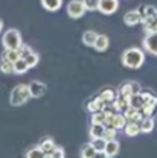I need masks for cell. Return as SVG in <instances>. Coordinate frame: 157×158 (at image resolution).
I'll use <instances>...</instances> for the list:
<instances>
[{
	"instance_id": "27",
	"label": "cell",
	"mask_w": 157,
	"mask_h": 158,
	"mask_svg": "<svg viewBox=\"0 0 157 158\" xmlns=\"http://www.w3.org/2000/svg\"><path fill=\"white\" fill-rule=\"evenodd\" d=\"M38 146L43 149V152L46 154V158H47V154H49V152L55 148V141H54V138H44V140L40 143Z\"/></svg>"
},
{
	"instance_id": "8",
	"label": "cell",
	"mask_w": 157,
	"mask_h": 158,
	"mask_svg": "<svg viewBox=\"0 0 157 158\" xmlns=\"http://www.w3.org/2000/svg\"><path fill=\"white\" fill-rule=\"evenodd\" d=\"M119 9V0H101L99 2V12L104 15H111Z\"/></svg>"
},
{
	"instance_id": "7",
	"label": "cell",
	"mask_w": 157,
	"mask_h": 158,
	"mask_svg": "<svg viewBox=\"0 0 157 158\" xmlns=\"http://www.w3.org/2000/svg\"><path fill=\"white\" fill-rule=\"evenodd\" d=\"M125 123H127V118H125V116H124V114H120L119 111L107 114V122H105V126H113V128H116V129L119 131V129H124Z\"/></svg>"
},
{
	"instance_id": "3",
	"label": "cell",
	"mask_w": 157,
	"mask_h": 158,
	"mask_svg": "<svg viewBox=\"0 0 157 158\" xmlns=\"http://www.w3.org/2000/svg\"><path fill=\"white\" fill-rule=\"evenodd\" d=\"M2 43L5 49H19L20 46L23 44L21 41V34L17 29H9L3 34L2 37Z\"/></svg>"
},
{
	"instance_id": "12",
	"label": "cell",
	"mask_w": 157,
	"mask_h": 158,
	"mask_svg": "<svg viewBox=\"0 0 157 158\" xmlns=\"http://www.w3.org/2000/svg\"><path fill=\"white\" fill-rule=\"evenodd\" d=\"M124 116L127 118V122H140L143 118L142 111L137 110V108H134V106H127L124 110Z\"/></svg>"
},
{
	"instance_id": "18",
	"label": "cell",
	"mask_w": 157,
	"mask_h": 158,
	"mask_svg": "<svg viewBox=\"0 0 157 158\" xmlns=\"http://www.w3.org/2000/svg\"><path fill=\"white\" fill-rule=\"evenodd\" d=\"M156 106H157V96L151 94V96L148 98V100L145 102V105L142 106V110H140V111H142V114H143V116H151Z\"/></svg>"
},
{
	"instance_id": "22",
	"label": "cell",
	"mask_w": 157,
	"mask_h": 158,
	"mask_svg": "<svg viewBox=\"0 0 157 158\" xmlns=\"http://www.w3.org/2000/svg\"><path fill=\"white\" fill-rule=\"evenodd\" d=\"M28 70H29V65L24 61V58H20L14 62V73L15 75H24Z\"/></svg>"
},
{
	"instance_id": "31",
	"label": "cell",
	"mask_w": 157,
	"mask_h": 158,
	"mask_svg": "<svg viewBox=\"0 0 157 158\" xmlns=\"http://www.w3.org/2000/svg\"><path fill=\"white\" fill-rule=\"evenodd\" d=\"M64 157H66L64 149H63L61 146H57V144H55V148L47 154V158H64Z\"/></svg>"
},
{
	"instance_id": "17",
	"label": "cell",
	"mask_w": 157,
	"mask_h": 158,
	"mask_svg": "<svg viewBox=\"0 0 157 158\" xmlns=\"http://www.w3.org/2000/svg\"><path fill=\"white\" fill-rule=\"evenodd\" d=\"M40 3L49 12H57L63 6V0H40Z\"/></svg>"
},
{
	"instance_id": "13",
	"label": "cell",
	"mask_w": 157,
	"mask_h": 158,
	"mask_svg": "<svg viewBox=\"0 0 157 158\" xmlns=\"http://www.w3.org/2000/svg\"><path fill=\"white\" fill-rule=\"evenodd\" d=\"M140 125V131L142 134H151L154 131V126H156V120L151 117V116H143V118L139 122Z\"/></svg>"
},
{
	"instance_id": "14",
	"label": "cell",
	"mask_w": 157,
	"mask_h": 158,
	"mask_svg": "<svg viewBox=\"0 0 157 158\" xmlns=\"http://www.w3.org/2000/svg\"><path fill=\"white\" fill-rule=\"evenodd\" d=\"M124 132H125L127 137H137L139 134L142 132L139 122H127L125 126H124Z\"/></svg>"
},
{
	"instance_id": "30",
	"label": "cell",
	"mask_w": 157,
	"mask_h": 158,
	"mask_svg": "<svg viewBox=\"0 0 157 158\" xmlns=\"http://www.w3.org/2000/svg\"><path fill=\"white\" fill-rule=\"evenodd\" d=\"M99 98L102 99L105 103H111V102H115V99H116V93L113 91V90H104V91H101L99 93Z\"/></svg>"
},
{
	"instance_id": "33",
	"label": "cell",
	"mask_w": 157,
	"mask_h": 158,
	"mask_svg": "<svg viewBox=\"0 0 157 158\" xmlns=\"http://www.w3.org/2000/svg\"><path fill=\"white\" fill-rule=\"evenodd\" d=\"M118 135V129L113 128V126H107L105 128V132H104V138L105 140H111V138H116Z\"/></svg>"
},
{
	"instance_id": "5",
	"label": "cell",
	"mask_w": 157,
	"mask_h": 158,
	"mask_svg": "<svg viewBox=\"0 0 157 158\" xmlns=\"http://www.w3.org/2000/svg\"><path fill=\"white\" fill-rule=\"evenodd\" d=\"M140 91H142L140 84H139V82H134V81H130V82H125V84L120 85L118 94L130 100L133 94H137V93H140Z\"/></svg>"
},
{
	"instance_id": "32",
	"label": "cell",
	"mask_w": 157,
	"mask_h": 158,
	"mask_svg": "<svg viewBox=\"0 0 157 158\" xmlns=\"http://www.w3.org/2000/svg\"><path fill=\"white\" fill-rule=\"evenodd\" d=\"M82 2H84L87 11H98L99 9V2L101 0H82Z\"/></svg>"
},
{
	"instance_id": "23",
	"label": "cell",
	"mask_w": 157,
	"mask_h": 158,
	"mask_svg": "<svg viewBox=\"0 0 157 158\" xmlns=\"http://www.w3.org/2000/svg\"><path fill=\"white\" fill-rule=\"evenodd\" d=\"M3 58L8 59V61H11L12 64L17 61V59H20L21 56H20V52L19 49H5V52H3Z\"/></svg>"
},
{
	"instance_id": "21",
	"label": "cell",
	"mask_w": 157,
	"mask_h": 158,
	"mask_svg": "<svg viewBox=\"0 0 157 158\" xmlns=\"http://www.w3.org/2000/svg\"><path fill=\"white\" fill-rule=\"evenodd\" d=\"M107 103L102 100V99L99 98H95L93 100H90L89 102V105H87V110L90 111V113H95V111H101V110H104V106H105Z\"/></svg>"
},
{
	"instance_id": "2",
	"label": "cell",
	"mask_w": 157,
	"mask_h": 158,
	"mask_svg": "<svg viewBox=\"0 0 157 158\" xmlns=\"http://www.w3.org/2000/svg\"><path fill=\"white\" fill-rule=\"evenodd\" d=\"M29 99H32V96H31L29 85H26V84H17V85L11 90L9 103H11L12 106H21V105L28 103Z\"/></svg>"
},
{
	"instance_id": "10",
	"label": "cell",
	"mask_w": 157,
	"mask_h": 158,
	"mask_svg": "<svg viewBox=\"0 0 157 158\" xmlns=\"http://www.w3.org/2000/svg\"><path fill=\"white\" fill-rule=\"evenodd\" d=\"M29 90H31V96L32 99H38V98H43L47 91V87L44 82L41 81H32L29 84Z\"/></svg>"
},
{
	"instance_id": "4",
	"label": "cell",
	"mask_w": 157,
	"mask_h": 158,
	"mask_svg": "<svg viewBox=\"0 0 157 158\" xmlns=\"http://www.w3.org/2000/svg\"><path fill=\"white\" fill-rule=\"evenodd\" d=\"M66 9H67V15L73 20L81 19V17L85 14V11H87L82 0H70V2L67 3Z\"/></svg>"
},
{
	"instance_id": "25",
	"label": "cell",
	"mask_w": 157,
	"mask_h": 158,
	"mask_svg": "<svg viewBox=\"0 0 157 158\" xmlns=\"http://www.w3.org/2000/svg\"><path fill=\"white\" fill-rule=\"evenodd\" d=\"M26 157L28 158H46V154L43 152V149L37 144V146H34V148H31V149L26 151Z\"/></svg>"
},
{
	"instance_id": "11",
	"label": "cell",
	"mask_w": 157,
	"mask_h": 158,
	"mask_svg": "<svg viewBox=\"0 0 157 158\" xmlns=\"http://www.w3.org/2000/svg\"><path fill=\"white\" fill-rule=\"evenodd\" d=\"M120 151V143H119L116 138H111V140H107V144H105V149H104V157L105 158H115Z\"/></svg>"
},
{
	"instance_id": "1",
	"label": "cell",
	"mask_w": 157,
	"mask_h": 158,
	"mask_svg": "<svg viewBox=\"0 0 157 158\" xmlns=\"http://www.w3.org/2000/svg\"><path fill=\"white\" fill-rule=\"evenodd\" d=\"M120 61H122L124 67L131 69V70H137L145 62V50H142L139 47H128L124 50Z\"/></svg>"
},
{
	"instance_id": "9",
	"label": "cell",
	"mask_w": 157,
	"mask_h": 158,
	"mask_svg": "<svg viewBox=\"0 0 157 158\" xmlns=\"http://www.w3.org/2000/svg\"><path fill=\"white\" fill-rule=\"evenodd\" d=\"M124 23H125L127 26H130V27L137 26L139 23H142V12H140V9H131V11L125 12Z\"/></svg>"
},
{
	"instance_id": "35",
	"label": "cell",
	"mask_w": 157,
	"mask_h": 158,
	"mask_svg": "<svg viewBox=\"0 0 157 158\" xmlns=\"http://www.w3.org/2000/svg\"><path fill=\"white\" fill-rule=\"evenodd\" d=\"M2 31H3V21L0 20V34H2Z\"/></svg>"
},
{
	"instance_id": "20",
	"label": "cell",
	"mask_w": 157,
	"mask_h": 158,
	"mask_svg": "<svg viewBox=\"0 0 157 158\" xmlns=\"http://www.w3.org/2000/svg\"><path fill=\"white\" fill-rule=\"evenodd\" d=\"M96 38H98V32H95V31H85L82 34V44L87 46V47H93L95 43H96Z\"/></svg>"
},
{
	"instance_id": "26",
	"label": "cell",
	"mask_w": 157,
	"mask_h": 158,
	"mask_svg": "<svg viewBox=\"0 0 157 158\" xmlns=\"http://www.w3.org/2000/svg\"><path fill=\"white\" fill-rule=\"evenodd\" d=\"M92 144H93V148L96 149L99 152V155L101 157H104V149H105V144H107V140L104 137H101V138H93L92 141H90Z\"/></svg>"
},
{
	"instance_id": "34",
	"label": "cell",
	"mask_w": 157,
	"mask_h": 158,
	"mask_svg": "<svg viewBox=\"0 0 157 158\" xmlns=\"http://www.w3.org/2000/svg\"><path fill=\"white\" fill-rule=\"evenodd\" d=\"M19 52H20V56H21V58H24L28 53H31V52H32V49H31L28 44H21V46L19 47Z\"/></svg>"
},
{
	"instance_id": "15",
	"label": "cell",
	"mask_w": 157,
	"mask_h": 158,
	"mask_svg": "<svg viewBox=\"0 0 157 158\" xmlns=\"http://www.w3.org/2000/svg\"><path fill=\"white\" fill-rule=\"evenodd\" d=\"M108 47H110V38L105 34H98V38H96V43H95L93 49L96 52H105Z\"/></svg>"
},
{
	"instance_id": "6",
	"label": "cell",
	"mask_w": 157,
	"mask_h": 158,
	"mask_svg": "<svg viewBox=\"0 0 157 158\" xmlns=\"http://www.w3.org/2000/svg\"><path fill=\"white\" fill-rule=\"evenodd\" d=\"M142 46H143V50L153 56H157V32H151V34H146L145 38L142 41Z\"/></svg>"
},
{
	"instance_id": "16",
	"label": "cell",
	"mask_w": 157,
	"mask_h": 158,
	"mask_svg": "<svg viewBox=\"0 0 157 158\" xmlns=\"http://www.w3.org/2000/svg\"><path fill=\"white\" fill-rule=\"evenodd\" d=\"M79 155L82 158H96V157H101L99 152L93 148L92 143H85L81 146V151H79Z\"/></svg>"
},
{
	"instance_id": "29",
	"label": "cell",
	"mask_w": 157,
	"mask_h": 158,
	"mask_svg": "<svg viewBox=\"0 0 157 158\" xmlns=\"http://www.w3.org/2000/svg\"><path fill=\"white\" fill-rule=\"evenodd\" d=\"M24 61L28 62L29 69H34L35 65H38V62H40V56H38V53L32 50L31 53H28V55L24 56Z\"/></svg>"
},
{
	"instance_id": "28",
	"label": "cell",
	"mask_w": 157,
	"mask_h": 158,
	"mask_svg": "<svg viewBox=\"0 0 157 158\" xmlns=\"http://www.w3.org/2000/svg\"><path fill=\"white\" fill-rule=\"evenodd\" d=\"M107 122V113L105 111H95L92 113V123H99V125H105Z\"/></svg>"
},
{
	"instance_id": "19",
	"label": "cell",
	"mask_w": 157,
	"mask_h": 158,
	"mask_svg": "<svg viewBox=\"0 0 157 158\" xmlns=\"http://www.w3.org/2000/svg\"><path fill=\"white\" fill-rule=\"evenodd\" d=\"M105 125H99V123H92L90 129H89V137L92 138H101L104 137V132H105Z\"/></svg>"
},
{
	"instance_id": "24",
	"label": "cell",
	"mask_w": 157,
	"mask_h": 158,
	"mask_svg": "<svg viewBox=\"0 0 157 158\" xmlns=\"http://www.w3.org/2000/svg\"><path fill=\"white\" fill-rule=\"evenodd\" d=\"M0 72H2L3 75H11V73H14V64L2 56V61H0Z\"/></svg>"
}]
</instances>
